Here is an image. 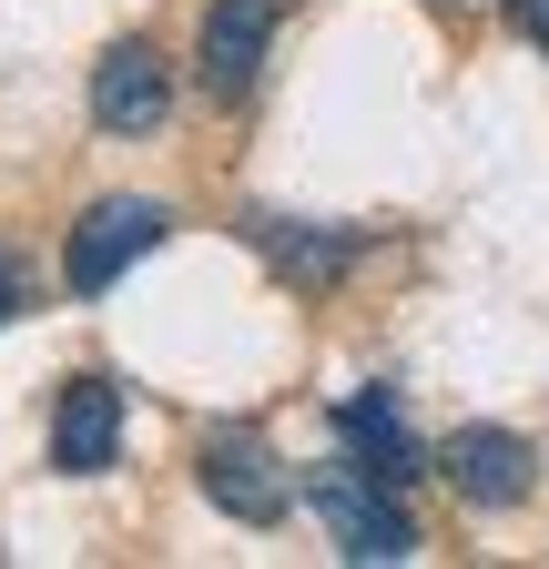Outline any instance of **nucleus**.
<instances>
[{"label": "nucleus", "mask_w": 549, "mask_h": 569, "mask_svg": "<svg viewBox=\"0 0 549 569\" xmlns=\"http://www.w3.org/2000/svg\"><path fill=\"white\" fill-rule=\"evenodd\" d=\"M428 468L468 498V509H519V498L539 488V448L519 438V427H458Z\"/></svg>", "instance_id": "obj_6"}, {"label": "nucleus", "mask_w": 549, "mask_h": 569, "mask_svg": "<svg viewBox=\"0 0 549 569\" xmlns=\"http://www.w3.org/2000/svg\"><path fill=\"white\" fill-rule=\"evenodd\" d=\"M264 254L286 264L296 284H326V274H347V254H357V234H286V224H264Z\"/></svg>", "instance_id": "obj_9"}, {"label": "nucleus", "mask_w": 549, "mask_h": 569, "mask_svg": "<svg viewBox=\"0 0 549 569\" xmlns=\"http://www.w3.org/2000/svg\"><path fill=\"white\" fill-rule=\"evenodd\" d=\"M112 458H122V387L102 367H82V377H61V397H51V468L61 478H102Z\"/></svg>", "instance_id": "obj_7"}, {"label": "nucleus", "mask_w": 549, "mask_h": 569, "mask_svg": "<svg viewBox=\"0 0 549 569\" xmlns=\"http://www.w3.org/2000/svg\"><path fill=\"white\" fill-rule=\"evenodd\" d=\"M193 478H203V498H214L224 519H244V529H274L296 509V478L274 468V448L254 438V427H214V438L193 448Z\"/></svg>", "instance_id": "obj_3"}, {"label": "nucleus", "mask_w": 549, "mask_h": 569, "mask_svg": "<svg viewBox=\"0 0 549 569\" xmlns=\"http://www.w3.org/2000/svg\"><path fill=\"white\" fill-rule=\"evenodd\" d=\"M316 529L336 539V559H418V519H407V488L397 478H377V468H357V458H336V468H316Z\"/></svg>", "instance_id": "obj_1"}, {"label": "nucleus", "mask_w": 549, "mask_h": 569, "mask_svg": "<svg viewBox=\"0 0 549 569\" xmlns=\"http://www.w3.org/2000/svg\"><path fill=\"white\" fill-rule=\"evenodd\" d=\"M336 438H347V458L357 468H377V478H418L428 458H418V438H407V417H397V387H357L347 407H336Z\"/></svg>", "instance_id": "obj_8"}, {"label": "nucleus", "mask_w": 549, "mask_h": 569, "mask_svg": "<svg viewBox=\"0 0 549 569\" xmlns=\"http://www.w3.org/2000/svg\"><path fill=\"white\" fill-rule=\"evenodd\" d=\"M163 234H173V203H153V193H102L82 224L61 234V284H72V296H112V284L143 264Z\"/></svg>", "instance_id": "obj_2"}, {"label": "nucleus", "mask_w": 549, "mask_h": 569, "mask_svg": "<svg viewBox=\"0 0 549 569\" xmlns=\"http://www.w3.org/2000/svg\"><path fill=\"white\" fill-rule=\"evenodd\" d=\"M509 21H519V31H529V41L549 51V0H509Z\"/></svg>", "instance_id": "obj_11"}, {"label": "nucleus", "mask_w": 549, "mask_h": 569, "mask_svg": "<svg viewBox=\"0 0 549 569\" xmlns=\"http://www.w3.org/2000/svg\"><path fill=\"white\" fill-rule=\"evenodd\" d=\"M92 122L122 132V142H143V132L173 122V61H163V41L122 31V41L92 61Z\"/></svg>", "instance_id": "obj_4"}, {"label": "nucleus", "mask_w": 549, "mask_h": 569, "mask_svg": "<svg viewBox=\"0 0 549 569\" xmlns=\"http://www.w3.org/2000/svg\"><path fill=\"white\" fill-rule=\"evenodd\" d=\"M11 316H21V254L0 244V326H11Z\"/></svg>", "instance_id": "obj_10"}, {"label": "nucleus", "mask_w": 549, "mask_h": 569, "mask_svg": "<svg viewBox=\"0 0 549 569\" xmlns=\"http://www.w3.org/2000/svg\"><path fill=\"white\" fill-rule=\"evenodd\" d=\"M264 51H274V0H203V31H193V82L214 102H244L264 82Z\"/></svg>", "instance_id": "obj_5"}]
</instances>
